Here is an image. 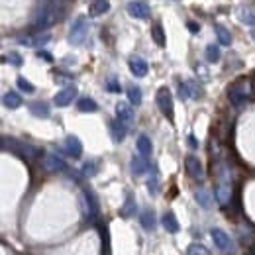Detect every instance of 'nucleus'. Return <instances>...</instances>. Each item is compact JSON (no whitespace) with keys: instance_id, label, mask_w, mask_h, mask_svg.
I'll return each mask as SVG.
<instances>
[{"instance_id":"11","label":"nucleus","mask_w":255,"mask_h":255,"mask_svg":"<svg viewBox=\"0 0 255 255\" xmlns=\"http://www.w3.org/2000/svg\"><path fill=\"white\" fill-rule=\"evenodd\" d=\"M185 169H187V173L191 175L192 179L204 181V167H202V163L198 161V157L187 155V159H185Z\"/></svg>"},{"instance_id":"41","label":"nucleus","mask_w":255,"mask_h":255,"mask_svg":"<svg viewBox=\"0 0 255 255\" xmlns=\"http://www.w3.org/2000/svg\"><path fill=\"white\" fill-rule=\"evenodd\" d=\"M147 189H149V192H151V194H155V192H157V177H155L153 181L149 179V183H147Z\"/></svg>"},{"instance_id":"19","label":"nucleus","mask_w":255,"mask_h":255,"mask_svg":"<svg viewBox=\"0 0 255 255\" xmlns=\"http://www.w3.org/2000/svg\"><path fill=\"white\" fill-rule=\"evenodd\" d=\"M137 151H139V155H143L145 159H149V155H151V151H153V145H151V139L147 137V135H139L137 137Z\"/></svg>"},{"instance_id":"30","label":"nucleus","mask_w":255,"mask_h":255,"mask_svg":"<svg viewBox=\"0 0 255 255\" xmlns=\"http://www.w3.org/2000/svg\"><path fill=\"white\" fill-rule=\"evenodd\" d=\"M240 20L248 26H255V8H242L240 10Z\"/></svg>"},{"instance_id":"13","label":"nucleus","mask_w":255,"mask_h":255,"mask_svg":"<svg viewBox=\"0 0 255 255\" xmlns=\"http://www.w3.org/2000/svg\"><path fill=\"white\" fill-rule=\"evenodd\" d=\"M116 118L124 124V126H131L133 122V108L128 104V102H118L116 104Z\"/></svg>"},{"instance_id":"5","label":"nucleus","mask_w":255,"mask_h":255,"mask_svg":"<svg viewBox=\"0 0 255 255\" xmlns=\"http://www.w3.org/2000/svg\"><path fill=\"white\" fill-rule=\"evenodd\" d=\"M87 35H89V22L85 16H79L69 30V43L71 45H83Z\"/></svg>"},{"instance_id":"9","label":"nucleus","mask_w":255,"mask_h":255,"mask_svg":"<svg viewBox=\"0 0 255 255\" xmlns=\"http://www.w3.org/2000/svg\"><path fill=\"white\" fill-rule=\"evenodd\" d=\"M83 198H85V214L91 222H95L96 216H98V200H96L95 192L91 189H85L83 191Z\"/></svg>"},{"instance_id":"32","label":"nucleus","mask_w":255,"mask_h":255,"mask_svg":"<svg viewBox=\"0 0 255 255\" xmlns=\"http://www.w3.org/2000/svg\"><path fill=\"white\" fill-rule=\"evenodd\" d=\"M206 59H208L210 63L220 61V47H218V45H214V43L206 45Z\"/></svg>"},{"instance_id":"12","label":"nucleus","mask_w":255,"mask_h":255,"mask_svg":"<svg viewBox=\"0 0 255 255\" xmlns=\"http://www.w3.org/2000/svg\"><path fill=\"white\" fill-rule=\"evenodd\" d=\"M65 153L73 159H81L83 155V143L77 135H67L65 137Z\"/></svg>"},{"instance_id":"33","label":"nucleus","mask_w":255,"mask_h":255,"mask_svg":"<svg viewBox=\"0 0 255 255\" xmlns=\"http://www.w3.org/2000/svg\"><path fill=\"white\" fill-rule=\"evenodd\" d=\"M16 85L20 87V91H24V93H28V95L35 93V87H33L30 81H26L24 77H18V79H16Z\"/></svg>"},{"instance_id":"29","label":"nucleus","mask_w":255,"mask_h":255,"mask_svg":"<svg viewBox=\"0 0 255 255\" xmlns=\"http://www.w3.org/2000/svg\"><path fill=\"white\" fill-rule=\"evenodd\" d=\"M139 222L145 230H153L155 228V214L151 210H143L141 216H139Z\"/></svg>"},{"instance_id":"23","label":"nucleus","mask_w":255,"mask_h":255,"mask_svg":"<svg viewBox=\"0 0 255 255\" xmlns=\"http://www.w3.org/2000/svg\"><path fill=\"white\" fill-rule=\"evenodd\" d=\"M126 129H128V126H124L118 118H116L114 122H110V131H112L114 141H124V137H126Z\"/></svg>"},{"instance_id":"31","label":"nucleus","mask_w":255,"mask_h":255,"mask_svg":"<svg viewBox=\"0 0 255 255\" xmlns=\"http://www.w3.org/2000/svg\"><path fill=\"white\" fill-rule=\"evenodd\" d=\"M151 37L155 39V43H157L159 47L165 45V32H163V26H161V24H153V26H151Z\"/></svg>"},{"instance_id":"24","label":"nucleus","mask_w":255,"mask_h":255,"mask_svg":"<svg viewBox=\"0 0 255 255\" xmlns=\"http://www.w3.org/2000/svg\"><path fill=\"white\" fill-rule=\"evenodd\" d=\"M194 198H196V202L202 206V208H210L212 206V196H210V192L206 191V189H198V191L194 192Z\"/></svg>"},{"instance_id":"37","label":"nucleus","mask_w":255,"mask_h":255,"mask_svg":"<svg viewBox=\"0 0 255 255\" xmlns=\"http://www.w3.org/2000/svg\"><path fill=\"white\" fill-rule=\"evenodd\" d=\"M4 61H6V63H10V65H14V67H20V65H22V57H20L18 53L10 51V53L4 57Z\"/></svg>"},{"instance_id":"4","label":"nucleus","mask_w":255,"mask_h":255,"mask_svg":"<svg viewBox=\"0 0 255 255\" xmlns=\"http://www.w3.org/2000/svg\"><path fill=\"white\" fill-rule=\"evenodd\" d=\"M210 236H212V242L216 246V250H220L224 255H236V244L234 240L230 238V234H226L222 228H212L210 230Z\"/></svg>"},{"instance_id":"1","label":"nucleus","mask_w":255,"mask_h":255,"mask_svg":"<svg viewBox=\"0 0 255 255\" xmlns=\"http://www.w3.org/2000/svg\"><path fill=\"white\" fill-rule=\"evenodd\" d=\"M67 2L69 0H41L33 16V28L37 32H47L51 26H55L65 16Z\"/></svg>"},{"instance_id":"27","label":"nucleus","mask_w":255,"mask_h":255,"mask_svg":"<svg viewBox=\"0 0 255 255\" xmlns=\"http://www.w3.org/2000/svg\"><path fill=\"white\" fill-rule=\"evenodd\" d=\"M120 214H122L124 218H131V216L135 214V200H133V194H128L126 196V202H124V206L120 208Z\"/></svg>"},{"instance_id":"16","label":"nucleus","mask_w":255,"mask_h":255,"mask_svg":"<svg viewBox=\"0 0 255 255\" xmlns=\"http://www.w3.org/2000/svg\"><path fill=\"white\" fill-rule=\"evenodd\" d=\"M129 71H131V75L133 77H145L147 75V71H149V67L145 63V59H141V57H131L129 59Z\"/></svg>"},{"instance_id":"43","label":"nucleus","mask_w":255,"mask_h":255,"mask_svg":"<svg viewBox=\"0 0 255 255\" xmlns=\"http://www.w3.org/2000/svg\"><path fill=\"white\" fill-rule=\"evenodd\" d=\"M187 28H189V30H191L192 33H198V32H200V26H198L196 22H189V24H187Z\"/></svg>"},{"instance_id":"39","label":"nucleus","mask_w":255,"mask_h":255,"mask_svg":"<svg viewBox=\"0 0 255 255\" xmlns=\"http://www.w3.org/2000/svg\"><path fill=\"white\" fill-rule=\"evenodd\" d=\"M106 89H108V93H114V95H118V93H120V85H118V81H116L114 77H112V79H108Z\"/></svg>"},{"instance_id":"20","label":"nucleus","mask_w":255,"mask_h":255,"mask_svg":"<svg viewBox=\"0 0 255 255\" xmlns=\"http://www.w3.org/2000/svg\"><path fill=\"white\" fill-rule=\"evenodd\" d=\"M2 104L6 108H10V110H16V108L22 106V96L18 95V93H14V91H8L6 95L2 96Z\"/></svg>"},{"instance_id":"36","label":"nucleus","mask_w":255,"mask_h":255,"mask_svg":"<svg viewBox=\"0 0 255 255\" xmlns=\"http://www.w3.org/2000/svg\"><path fill=\"white\" fill-rule=\"evenodd\" d=\"M185 85H187V91H189V96H191V98H198V96L202 95V91L196 87V83H194V81H187Z\"/></svg>"},{"instance_id":"21","label":"nucleus","mask_w":255,"mask_h":255,"mask_svg":"<svg viewBox=\"0 0 255 255\" xmlns=\"http://www.w3.org/2000/svg\"><path fill=\"white\" fill-rule=\"evenodd\" d=\"M163 228L169 232V234H177L179 230H181V226H179V220H177V216L173 214V212H165V216H163Z\"/></svg>"},{"instance_id":"18","label":"nucleus","mask_w":255,"mask_h":255,"mask_svg":"<svg viewBox=\"0 0 255 255\" xmlns=\"http://www.w3.org/2000/svg\"><path fill=\"white\" fill-rule=\"evenodd\" d=\"M30 112H32L35 118H49V114H51V108H49V104L47 102H32L30 104Z\"/></svg>"},{"instance_id":"15","label":"nucleus","mask_w":255,"mask_h":255,"mask_svg":"<svg viewBox=\"0 0 255 255\" xmlns=\"http://www.w3.org/2000/svg\"><path fill=\"white\" fill-rule=\"evenodd\" d=\"M16 153H18L22 159L30 161V163H32V161H35L37 157H39V155H41V151H39L35 145H30V143H22V141H20V145H18V151H16Z\"/></svg>"},{"instance_id":"26","label":"nucleus","mask_w":255,"mask_h":255,"mask_svg":"<svg viewBox=\"0 0 255 255\" xmlns=\"http://www.w3.org/2000/svg\"><path fill=\"white\" fill-rule=\"evenodd\" d=\"M126 93H128V100L131 102V104H135V106H139L141 104V89L139 87H135V85H128L126 87Z\"/></svg>"},{"instance_id":"17","label":"nucleus","mask_w":255,"mask_h":255,"mask_svg":"<svg viewBox=\"0 0 255 255\" xmlns=\"http://www.w3.org/2000/svg\"><path fill=\"white\" fill-rule=\"evenodd\" d=\"M129 169H131V173H133L135 177H139V175H143V173L149 169V163H147V159H145L143 155H133V157H131V163H129Z\"/></svg>"},{"instance_id":"25","label":"nucleus","mask_w":255,"mask_h":255,"mask_svg":"<svg viewBox=\"0 0 255 255\" xmlns=\"http://www.w3.org/2000/svg\"><path fill=\"white\" fill-rule=\"evenodd\" d=\"M77 108H79L81 112H96V110H98V104H96L93 98H89V96H83V98H79V102H77Z\"/></svg>"},{"instance_id":"34","label":"nucleus","mask_w":255,"mask_h":255,"mask_svg":"<svg viewBox=\"0 0 255 255\" xmlns=\"http://www.w3.org/2000/svg\"><path fill=\"white\" fill-rule=\"evenodd\" d=\"M240 240L244 246H254L255 244V234L254 232H246L244 228H240Z\"/></svg>"},{"instance_id":"3","label":"nucleus","mask_w":255,"mask_h":255,"mask_svg":"<svg viewBox=\"0 0 255 255\" xmlns=\"http://www.w3.org/2000/svg\"><path fill=\"white\" fill-rule=\"evenodd\" d=\"M250 95H252V83L250 81H238L228 89V98L236 108H242L248 102Z\"/></svg>"},{"instance_id":"22","label":"nucleus","mask_w":255,"mask_h":255,"mask_svg":"<svg viewBox=\"0 0 255 255\" xmlns=\"http://www.w3.org/2000/svg\"><path fill=\"white\" fill-rule=\"evenodd\" d=\"M110 10V0H93L91 8H89V14L91 16H102Z\"/></svg>"},{"instance_id":"2","label":"nucleus","mask_w":255,"mask_h":255,"mask_svg":"<svg viewBox=\"0 0 255 255\" xmlns=\"http://www.w3.org/2000/svg\"><path fill=\"white\" fill-rule=\"evenodd\" d=\"M214 196H216V200H218V204H220V206H228V204L232 202L234 189H232L230 171H228V167H226V165L220 167V179H218V185H216Z\"/></svg>"},{"instance_id":"10","label":"nucleus","mask_w":255,"mask_h":255,"mask_svg":"<svg viewBox=\"0 0 255 255\" xmlns=\"http://www.w3.org/2000/svg\"><path fill=\"white\" fill-rule=\"evenodd\" d=\"M128 14L135 20H147L149 18V6L141 0H131L128 4Z\"/></svg>"},{"instance_id":"44","label":"nucleus","mask_w":255,"mask_h":255,"mask_svg":"<svg viewBox=\"0 0 255 255\" xmlns=\"http://www.w3.org/2000/svg\"><path fill=\"white\" fill-rule=\"evenodd\" d=\"M189 145H191L192 149H196V147H198V141L194 139V135H189Z\"/></svg>"},{"instance_id":"42","label":"nucleus","mask_w":255,"mask_h":255,"mask_svg":"<svg viewBox=\"0 0 255 255\" xmlns=\"http://www.w3.org/2000/svg\"><path fill=\"white\" fill-rule=\"evenodd\" d=\"M37 55H39V59H45L47 63H51V61H53V57H51V53H47V51H39Z\"/></svg>"},{"instance_id":"14","label":"nucleus","mask_w":255,"mask_h":255,"mask_svg":"<svg viewBox=\"0 0 255 255\" xmlns=\"http://www.w3.org/2000/svg\"><path fill=\"white\" fill-rule=\"evenodd\" d=\"M75 96H77V89L75 87H65L63 91H59L55 98H53V102L57 104V106H69L73 100H75Z\"/></svg>"},{"instance_id":"28","label":"nucleus","mask_w":255,"mask_h":255,"mask_svg":"<svg viewBox=\"0 0 255 255\" xmlns=\"http://www.w3.org/2000/svg\"><path fill=\"white\" fill-rule=\"evenodd\" d=\"M214 32H216V37H218L220 45H232V33L228 32L224 26L216 24V26H214Z\"/></svg>"},{"instance_id":"8","label":"nucleus","mask_w":255,"mask_h":255,"mask_svg":"<svg viewBox=\"0 0 255 255\" xmlns=\"http://www.w3.org/2000/svg\"><path fill=\"white\" fill-rule=\"evenodd\" d=\"M51 39V33L49 32H37L33 35H24L18 39L20 45H26V47H43L45 43H49Z\"/></svg>"},{"instance_id":"6","label":"nucleus","mask_w":255,"mask_h":255,"mask_svg":"<svg viewBox=\"0 0 255 255\" xmlns=\"http://www.w3.org/2000/svg\"><path fill=\"white\" fill-rule=\"evenodd\" d=\"M155 100H157V106H159L161 114H163L165 118L173 120V116H175V104H173V95H171V91H169L167 87H161L159 91H157Z\"/></svg>"},{"instance_id":"45","label":"nucleus","mask_w":255,"mask_h":255,"mask_svg":"<svg viewBox=\"0 0 255 255\" xmlns=\"http://www.w3.org/2000/svg\"><path fill=\"white\" fill-rule=\"evenodd\" d=\"M252 37H254V41H255V30H252Z\"/></svg>"},{"instance_id":"7","label":"nucleus","mask_w":255,"mask_h":255,"mask_svg":"<svg viewBox=\"0 0 255 255\" xmlns=\"http://www.w3.org/2000/svg\"><path fill=\"white\" fill-rule=\"evenodd\" d=\"M41 167H43V171H47V173H61L67 169V165H65V161L59 157V155H55V153H45L43 157H41Z\"/></svg>"},{"instance_id":"40","label":"nucleus","mask_w":255,"mask_h":255,"mask_svg":"<svg viewBox=\"0 0 255 255\" xmlns=\"http://www.w3.org/2000/svg\"><path fill=\"white\" fill-rule=\"evenodd\" d=\"M179 96H181L183 100H187V98H189V91H187V85H185V83H181V85H179Z\"/></svg>"},{"instance_id":"38","label":"nucleus","mask_w":255,"mask_h":255,"mask_svg":"<svg viewBox=\"0 0 255 255\" xmlns=\"http://www.w3.org/2000/svg\"><path fill=\"white\" fill-rule=\"evenodd\" d=\"M83 175H85V177H95L96 175V163L95 161L85 163V167H83Z\"/></svg>"},{"instance_id":"35","label":"nucleus","mask_w":255,"mask_h":255,"mask_svg":"<svg viewBox=\"0 0 255 255\" xmlns=\"http://www.w3.org/2000/svg\"><path fill=\"white\" fill-rule=\"evenodd\" d=\"M187 255H210V252L202 244H191L187 250Z\"/></svg>"}]
</instances>
